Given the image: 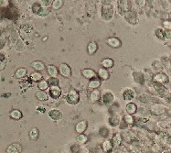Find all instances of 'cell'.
I'll list each match as a JSON object with an SVG mask.
<instances>
[{
  "instance_id": "7",
  "label": "cell",
  "mask_w": 171,
  "mask_h": 153,
  "mask_svg": "<svg viewBox=\"0 0 171 153\" xmlns=\"http://www.w3.org/2000/svg\"><path fill=\"white\" fill-rule=\"evenodd\" d=\"M110 140L112 142L114 150H119L121 145H122L123 137H122V135H121V133H114V134L111 137Z\"/></svg>"
},
{
  "instance_id": "8",
  "label": "cell",
  "mask_w": 171,
  "mask_h": 153,
  "mask_svg": "<svg viewBox=\"0 0 171 153\" xmlns=\"http://www.w3.org/2000/svg\"><path fill=\"white\" fill-rule=\"evenodd\" d=\"M122 97L124 101L125 102H131L132 100L135 99V92L132 89V88H124L123 90V93H122Z\"/></svg>"
},
{
  "instance_id": "33",
  "label": "cell",
  "mask_w": 171,
  "mask_h": 153,
  "mask_svg": "<svg viewBox=\"0 0 171 153\" xmlns=\"http://www.w3.org/2000/svg\"><path fill=\"white\" fill-rule=\"evenodd\" d=\"M9 116L14 120H20L23 117V113L18 109H13L10 112Z\"/></svg>"
},
{
  "instance_id": "32",
  "label": "cell",
  "mask_w": 171,
  "mask_h": 153,
  "mask_svg": "<svg viewBox=\"0 0 171 153\" xmlns=\"http://www.w3.org/2000/svg\"><path fill=\"white\" fill-rule=\"evenodd\" d=\"M28 137H29V139L33 140V141H36L39 139V128L37 127H33L30 129V131L28 132Z\"/></svg>"
},
{
  "instance_id": "45",
  "label": "cell",
  "mask_w": 171,
  "mask_h": 153,
  "mask_svg": "<svg viewBox=\"0 0 171 153\" xmlns=\"http://www.w3.org/2000/svg\"><path fill=\"white\" fill-rule=\"evenodd\" d=\"M163 28H164L165 29H168V30H170V28H171L170 21H169V20H164V21H163Z\"/></svg>"
},
{
  "instance_id": "28",
  "label": "cell",
  "mask_w": 171,
  "mask_h": 153,
  "mask_svg": "<svg viewBox=\"0 0 171 153\" xmlns=\"http://www.w3.org/2000/svg\"><path fill=\"white\" fill-rule=\"evenodd\" d=\"M76 141L79 145L84 146L90 141V139H89V137L85 134V133H82V134H78V136L76 137Z\"/></svg>"
},
{
  "instance_id": "11",
  "label": "cell",
  "mask_w": 171,
  "mask_h": 153,
  "mask_svg": "<svg viewBox=\"0 0 171 153\" xmlns=\"http://www.w3.org/2000/svg\"><path fill=\"white\" fill-rule=\"evenodd\" d=\"M124 18L130 24H133V25H135V24L138 23L137 15V13H135V11H133V10H128L127 12H125Z\"/></svg>"
},
{
  "instance_id": "6",
  "label": "cell",
  "mask_w": 171,
  "mask_h": 153,
  "mask_svg": "<svg viewBox=\"0 0 171 153\" xmlns=\"http://www.w3.org/2000/svg\"><path fill=\"white\" fill-rule=\"evenodd\" d=\"M101 98H102L103 105L105 106H112L114 103V95L111 91L107 90L103 92V93H102V95H101Z\"/></svg>"
},
{
  "instance_id": "18",
  "label": "cell",
  "mask_w": 171,
  "mask_h": 153,
  "mask_svg": "<svg viewBox=\"0 0 171 153\" xmlns=\"http://www.w3.org/2000/svg\"><path fill=\"white\" fill-rule=\"evenodd\" d=\"M101 150L103 153H112L114 149H113V145L112 142H111L110 139H105L103 142H102L101 144Z\"/></svg>"
},
{
  "instance_id": "24",
  "label": "cell",
  "mask_w": 171,
  "mask_h": 153,
  "mask_svg": "<svg viewBox=\"0 0 171 153\" xmlns=\"http://www.w3.org/2000/svg\"><path fill=\"white\" fill-rule=\"evenodd\" d=\"M31 68L34 69L36 72H41L46 70V65H45V63L41 61H34L31 62Z\"/></svg>"
},
{
  "instance_id": "2",
  "label": "cell",
  "mask_w": 171,
  "mask_h": 153,
  "mask_svg": "<svg viewBox=\"0 0 171 153\" xmlns=\"http://www.w3.org/2000/svg\"><path fill=\"white\" fill-rule=\"evenodd\" d=\"M65 100L69 104V105H77L80 102V93L77 90L70 89L65 97Z\"/></svg>"
},
{
  "instance_id": "23",
  "label": "cell",
  "mask_w": 171,
  "mask_h": 153,
  "mask_svg": "<svg viewBox=\"0 0 171 153\" xmlns=\"http://www.w3.org/2000/svg\"><path fill=\"white\" fill-rule=\"evenodd\" d=\"M127 127H134L135 125V117L132 115L125 114L123 116V120H122Z\"/></svg>"
},
{
  "instance_id": "39",
  "label": "cell",
  "mask_w": 171,
  "mask_h": 153,
  "mask_svg": "<svg viewBox=\"0 0 171 153\" xmlns=\"http://www.w3.org/2000/svg\"><path fill=\"white\" fill-rule=\"evenodd\" d=\"M49 87L50 86H58L59 85V80L57 77H49L47 80Z\"/></svg>"
},
{
  "instance_id": "48",
  "label": "cell",
  "mask_w": 171,
  "mask_h": 153,
  "mask_svg": "<svg viewBox=\"0 0 171 153\" xmlns=\"http://www.w3.org/2000/svg\"><path fill=\"white\" fill-rule=\"evenodd\" d=\"M37 110L38 111H39V112H41V113H45V107L44 106H38L37 107Z\"/></svg>"
},
{
  "instance_id": "19",
  "label": "cell",
  "mask_w": 171,
  "mask_h": 153,
  "mask_svg": "<svg viewBox=\"0 0 171 153\" xmlns=\"http://www.w3.org/2000/svg\"><path fill=\"white\" fill-rule=\"evenodd\" d=\"M118 10L122 14L130 10L129 0H118Z\"/></svg>"
},
{
  "instance_id": "36",
  "label": "cell",
  "mask_w": 171,
  "mask_h": 153,
  "mask_svg": "<svg viewBox=\"0 0 171 153\" xmlns=\"http://www.w3.org/2000/svg\"><path fill=\"white\" fill-rule=\"evenodd\" d=\"M29 78L31 79L32 82H39V81L42 80V79H43V75H42L41 72L35 71V72H31V74L29 75Z\"/></svg>"
},
{
  "instance_id": "25",
  "label": "cell",
  "mask_w": 171,
  "mask_h": 153,
  "mask_svg": "<svg viewBox=\"0 0 171 153\" xmlns=\"http://www.w3.org/2000/svg\"><path fill=\"white\" fill-rule=\"evenodd\" d=\"M133 79H134V81L135 83H138V85H143L145 83V81L144 73L141 72H133Z\"/></svg>"
},
{
  "instance_id": "42",
  "label": "cell",
  "mask_w": 171,
  "mask_h": 153,
  "mask_svg": "<svg viewBox=\"0 0 171 153\" xmlns=\"http://www.w3.org/2000/svg\"><path fill=\"white\" fill-rule=\"evenodd\" d=\"M80 145H79L78 143H73V144L70 145V150L72 153H80Z\"/></svg>"
},
{
  "instance_id": "22",
  "label": "cell",
  "mask_w": 171,
  "mask_h": 153,
  "mask_svg": "<svg viewBox=\"0 0 171 153\" xmlns=\"http://www.w3.org/2000/svg\"><path fill=\"white\" fill-rule=\"evenodd\" d=\"M102 85V81L99 78L95 77L91 79L88 83V89L89 90H93V89H99V87Z\"/></svg>"
},
{
  "instance_id": "29",
  "label": "cell",
  "mask_w": 171,
  "mask_h": 153,
  "mask_svg": "<svg viewBox=\"0 0 171 153\" xmlns=\"http://www.w3.org/2000/svg\"><path fill=\"white\" fill-rule=\"evenodd\" d=\"M35 96H36V99L39 102H46L49 100V97L46 91H39Z\"/></svg>"
},
{
  "instance_id": "13",
  "label": "cell",
  "mask_w": 171,
  "mask_h": 153,
  "mask_svg": "<svg viewBox=\"0 0 171 153\" xmlns=\"http://www.w3.org/2000/svg\"><path fill=\"white\" fill-rule=\"evenodd\" d=\"M7 153H21L23 151V147L19 143H12L7 148Z\"/></svg>"
},
{
  "instance_id": "14",
  "label": "cell",
  "mask_w": 171,
  "mask_h": 153,
  "mask_svg": "<svg viewBox=\"0 0 171 153\" xmlns=\"http://www.w3.org/2000/svg\"><path fill=\"white\" fill-rule=\"evenodd\" d=\"M107 45L113 49H118L122 46V41L116 37H110L106 41Z\"/></svg>"
},
{
  "instance_id": "34",
  "label": "cell",
  "mask_w": 171,
  "mask_h": 153,
  "mask_svg": "<svg viewBox=\"0 0 171 153\" xmlns=\"http://www.w3.org/2000/svg\"><path fill=\"white\" fill-rule=\"evenodd\" d=\"M37 87H38V89L39 91H47L49 88V85L47 80H44V79H42V80H40V81L38 82Z\"/></svg>"
},
{
  "instance_id": "46",
  "label": "cell",
  "mask_w": 171,
  "mask_h": 153,
  "mask_svg": "<svg viewBox=\"0 0 171 153\" xmlns=\"http://www.w3.org/2000/svg\"><path fill=\"white\" fill-rule=\"evenodd\" d=\"M135 2L140 7H144L147 5V0H135Z\"/></svg>"
},
{
  "instance_id": "43",
  "label": "cell",
  "mask_w": 171,
  "mask_h": 153,
  "mask_svg": "<svg viewBox=\"0 0 171 153\" xmlns=\"http://www.w3.org/2000/svg\"><path fill=\"white\" fill-rule=\"evenodd\" d=\"M41 7H42V6H41V5H40L39 3H34V4L32 5V7H31L32 12H33L34 14L38 15L39 11L40 10V8H41Z\"/></svg>"
},
{
  "instance_id": "10",
  "label": "cell",
  "mask_w": 171,
  "mask_h": 153,
  "mask_svg": "<svg viewBox=\"0 0 171 153\" xmlns=\"http://www.w3.org/2000/svg\"><path fill=\"white\" fill-rule=\"evenodd\" d=\"M48 115H49V117L50 118V119L53 120V121H59V120L62 119V116H63L62 112L59 109H56V108L50 109L48 112Z\"/></svg>"
},
{
  "instance_id": "38",
  "label": "cell",
  "mask_w": 171,
  "mask_h": 153,
  "mask_svg": "<svg viewBox=\"0 0 171 153\" xmlns=\"http://www.w3.org/2000/svg\"><path fill=\"white\" fill-rule=\"evenodd\" d=\"M155 126L157 127H158L161 132H163L168 127V123H167L166 121H163V120H159V121H157V123H155Z\"/></svg>"
},
{
  "instance_id": "3",
  "label": "cell",
  "mask_w": 171,
  "mask_h": 153,
  "mask_svg": "<svg viewBox=\"0 0 171 153\" xmlns=\"http://www.w3.org/2000/svg\"><path fill=\"white\" fill-rule=\"evenodd\" d=\"M149 110L154 116H159L164 115L165 113L168 111V108L159 103H154L153 105L149 107Z\"/></svg>"
},
{
  "instance_id": "16",
  "label": "cell",
  "mask_w": 171,
  "mask_h": 153,
  "mask_svg": "<svg viewBox=\"0 0 171 153\" xmlns=\"http://www.w3.org/2000/svg\"><path fill=\"white\" fill-rule=\"evenodd\" d=\"M101 95H102V93L99 89H93L91 90V93H89V100L91 103H96L101 99Z\"/></svg>"
},
{
  "instance_id": "20",
  "label": "cell",
  "mask_w": 171,
  "mask_h": 153,
  "mask_svg": "<svg viewBox=\"0 0 171 153\" xmlns=\"http://www.w3.org/2000/svg\"><path fill=\"white\" fill-rule=\"evenodd\" d=\"M82 75L85 78L87 79V80H91V79L93 78H95L97 77V74H96V72L93 69L91 68H85L82 71Z\"/></svg>"
},
{
  "instance_id": "40",
  "label": "cell",
  "mask_w": 171,
  "mask_h": 153,
  "mask_svg": "<svg viewBox=\"0 0 171 153\" xmlns=\"http://www.w3.org/2000/svg\"><path fill=\"white\" fill-rule=\"evenodd\" d=\"M155 36L157 37L158 39H160V41H164V39H166V37H165V32H164V30H162L161 28H157V29H155Z\"/></svg>"
},
{
  "instance_id": "27",
  "label": "cell",
  "mask_w": 171,
  "mask_h": 153,
  "mask_svg": "<svg viewBox=\"0 0 171 153\" xmlns=\"http://www.w3.org/2000/svg\"><path fill=\"white\" fill-rule=\"evenodd\" d=\"M47 72L49 77H58L59 75V71H58V67H56L53 64H49L46 67Z\"/></svg>"
},
{
  "instance_id": "5",
  "label": "cell",
  "mask_w": 171,
  "mask_h": 153,
  "mask_svg": "<svg viewBox=\"0 0 171 153\" xmlns=\"http://www.w3.org/2000/svg\"><path fill=\"white\" fill-rule=\"evenodd\" d=\"M58 71L59 74H60L64 78H70L72 76V68L67 63H60L58 67Z\"/></svg>"
},
{
  "instance_id": "37",
  "label": "cell",
  "mask_w": 171,
  "mask_h": 153,
  "mask_svg": "<svg viewBox=\"0 0 171 153\" xmlns=\"http://www.w3.org/2000/svg\"><path fill=\"white\" fill-rule=\"evenodd\" d=\"M63 0H53L51 2V9L53 10H59L63 6Z\"/></svg>"
},
{
  "instance_id": "35",
  "label": "cell",
  "mask_w": 171,
  "mask_h": 153,
  "mask_svg": "<svg viewBox=\"0 0 171 153\" xmlns=\"http://www.w3.org/2000/svg\"><path fill=\"white\" fill-rule=\"evenodd\" d=\"M27 73H28L27 69L21 67V68L18 69V70L16 71V72H15V77H16L17 79H22L27 75Z\"/></svg>"
},
{
  "instance_id": "12",
  "label": "cell",
  "mask_w": 171,
  "mask_h": 153,
  "mask_svg": "<svg viewBox=\"0 0 171 153\" xmlns=\"http://www.w3.org/2000/svg\"><path fill=\"white\" fill-rule=\"evenodd\" d=\"M87 128H88V122L86 120H80L75 125L74 129L77 134H82V133H85Z\"/></svg>"
},
{
  "instance_id": "41",
  "label": "cell",
  "mask_w": 171,
  "mask_h": 153,
  "mask_svg": "<svg viewBox=\"0 0 171 153\" xmlns=\"http://www.w3.org/2000/svg\"><path fill=\"white\" fill-rule=\"evenodd\" d=\"M50 10H51V9H49L48 7H41V8H40V10L39 11L38 15H39V16H40V17H46L50 13Z\"/></svg>"
},
{
  "instance_id": "15",
  "label": "cell",
  "mask_w": 171,
  "mask_h": 153,
  "mask_svg": "<svg viewBox=\"0 0 171 153\" xmlns=\"http://www.w3.org/2000/svg\"><path fill=\"white\" fill-rule=\"evenodd\" d=\"M96 74H97L98 78L100 79L101 81H107V80H109V78L111 76L110 72H108L107 69H105L103 67L99 68V70L96 72Z\"/></svg>"
},
{
  "instance_id": "26",
  "label": "cell",
  "mask_w": 171,
  "mask_h": 153,
  "mask_svg": "<svg viewBox=\"0 0 171 153\" xmlns=\"http://www.w3.org/2000/svg\"><path fill=\"white\" fill-rule=\"evenodd\" d=\"M121 122V117L116 114H112L108 118V123L112 127H117Z\"/></svg>"
},
{
  "instance_id": "47",
  "label": "cell",
  "mask_w": 171,
  "mask_h": 153,
  "mask_svg": "<svg viewBox=\"0 0 171 153\" xmlns=\"http://www.w3.org/2000/svg\"><path fill=\"white\" fill-rule=\"evenodd\" d=\"M52 0H41V6L44 7H49L50 4H51Z\"/></svg>"
},
{
  "instance_id": "31",
  "label": "cell",
  "mask_w": 171,
  "mask_h": 153,
  "mask_svg": "<svg viewBox=\"0 0 171 153\" xmlns=\"http://www.w3.org/2000/svg\"><path fill=\"white\" fill-rule=\"evenodd\" d=\"M98 50V44L94 41H91L87 45V52L89 55H93V54Z\"/></svg>"
},
{
  "instance_id": "9",
  "label": "cell",
  "mask_w": 171,
  "mask_h": 153,
  "mask_svg": "<svg viewBox=\"0 0 171 153\" xmlns=\"http://www.w3.org/2000/svg\"><path fill=\"white\" fill-rule=\"evenodd\" d=\"M62 91L60 89L59 85L58 86H50L49 88V96H50L52 99H59L62 96Z\"/></svg>"
},
{
  "instance_id": "1",
  "label": "cell",
  "mask_w": 171,
  "mask_h": 153,
  "mask_svg": "<svg viewBox=\"0 0 171 153\" xmlns=\"http://www.w3.org/2000/svg\"><path fill=\"white\" fill-rule=\"evenodd\" d=\"M114 9L113 4L108 3V4H103V8H102V17L103 19L105 21H110L111 19L114 18Z\"/></svg>"
},
{
  "instance_id": "30",
  "label": "cell",
  "mask_w": 171,
  "mask_h": 153,
  "mask_svg": "<svg viewBox=\"0 0 171 153\" xmlns=\"http://www.w3.org/2000/svg\"><path fill=\"white\" fill-rule=\"evenodd\" d=\"M101 65H102V67H103V68L108 70V69H111V68L114 67V62L113 59H111V58H105L102 62H101Z\"/></svg>"
},
{
  "instance_id": "44",
  "label": "cell",
  "mask_w": 171,
  "mask_h": 153,
  "mask_svg": "<svg viewBox=\"0 0 171 153\" xmlns=\"http://www.w3.org/2000/svg\"><path fill=\"white\" fill-rule=\"evenodd\" d=\"M138 99L142 102V103H147L148 100H149V96L147 95H145V93H143L142 95H140L138 97Z\"/></svg>"
},
{
  "instance_id": "21",
  "label": "cell",
  "mask_w": 171,
  "mask_h": 153,
  "mask_svg": "<svg viewBox=\"0 0 171 153\" xmlns=\"http://www.w3.org/2000/svg\"><path fill=\"white\" fill-rule=\"evenodd\" d=\"M99 136L101 137H103L104 139H109L111 137H112V134H111V130L106 127V126H102L99 128Z\"/></svg>"
},
{
  "instance_id": "17",
  "label": "cell",
  "mask_w": 171,
  "mask_h": 153,
  "mask_svg": "<svg viewBox=\"0 0 171 153\" xmlns=\"http://www.w3.org/2000/svg\"><path fill=\"white\" fill-rule=\"evenodd\" d=\"M138 111V107L137 106V104H135L133 102H129L126 104V106H125V113L129 115H135Z\"/></svg>"
},
{
  "instance_id": "4",
  "label": "cell",
  "mask_w": 171,
  "mask_h": 153,
  "mask_svg": "<svg viewBox=\"0 0 171 153\" xmlns=\"http://www.w3.org/2000/svg\"><path fill=\"white\" fill-rule=\"evenodd\" d=\"M152 81L154 83H159V85H168V83H169V77L166 74L165 72H160L155 73L152 77Z\"/></svg>"
}]
</instances>
